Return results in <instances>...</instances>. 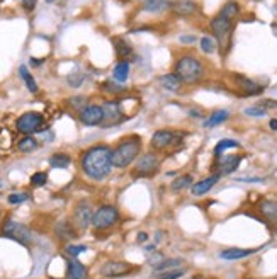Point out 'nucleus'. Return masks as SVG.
I'll return each instance as SVG.
<instances>
[{
    "label": "nucleus",
    "instance_id": "1",
    "mask_svg": "<svg viewBox=\"0 0 277 279\" xmlns=\"http://www.w3.org/2000/svg\"><path fill=\"white\" fill-rule=\"evenodd\" d=\"M112 150L107 145H95L82 157V170L93 181H102L112 170Z\"/></svg>",
    "mask_w": 277,
    "mask_h": 279
},
{
    "label": "nucleus",
    "instance_id": "2",
    "mask_svg": "<svg viewBox=\"0 0 277 279\" xmlns=\"http://www.w3.org/2000/svg\"><path fill=\"white\" fill-rule=\"evenodd\" d=\"M141 138L136 135L128 136L112 150V165L116 168H126L140 157Z\"/></svg>",
    "mask_w": 277,
    "mask_h": 279
},
{
    "label": "nucleus",
    "instance_id": "3",
    "mask_svg": "<svg viewBox=\"0 0 277 279\" xmlns=\"http://www.w3.org/2000/svg\"><path fill=\"white\" fill-rule=\"evenodd\" d=\"M174 74L181 78L184 84H196L203 78L204 75V65L199 58L196 56H182L177 60L174 68Z\"/></svg>",
    "mask_w": 277,
    "mask_h": 279
},
{
    "label": "nucleus",
    "instance_id": "4",
    "mask_svg": "<svg viewBox=\"0 0 277 279\" xmlns=\"http://www.w3.org/2000/svg\"><path fill=\"white\" fill-rule=\"evenodd\" d=\"M160 162L162 160L160 157H158V153H153V151L140 155V157L136 158V164H134L133 175L134 177H151V175L158 170Z\"/></svg>",
    "mask_w": 277,
    "mask_h": 279
},
{
    "label": "nucleus",
    "instance_id": "5",
    "mask_svg": "<svg viewBox=\"0 0 277 279\" xmlns=\"http://www.w3.org/2000/svg\"><path fill=\"white\" fill-rule=\"evenodd\" d=\"M16 128L22 135H33V133L43 131L44 130V118L39 112H24L22 116H19V119L16 121Z\"/></svg>",
    "mask_w": 277,
    "mask_h": 279
},
{
    "label": "nucleus",
    "instance_id": "6",
    "mask_svg": "<svg viewBox=\"0 0 277 279\" xmlns=\"http://www.w3.org/2000/svg\"><path fill=\"white\" fill-rule=\"evenodd\" d=\"M2 233L9 239L16 240V242L22 243V245H31L33 242V232L22 223H17L14 220H7L2 226Z\"/></svg>",
    "mask_w": 277,
    "mask_h": 279
},
{
    "label": "nucleus",
    "instance_id": "7",
    "mask_svg": "<svg viewBox=\"0 0 277 279\" xmlns=\"http://www.w3.org/2000/svg\"><path fill=\"white\" fill-rule=\"evenodd\" d=\"M119 222V211L114 206H100L95 213H93L92 226L97 230H107L111 226H114Z\"/></svg>",
    "mask_w": 277,
    "mask_h": 279
},
{
    "label": "nucleus",
    "instance_id": "8",
    "mask_svg": "<svg viewBox=\"0 0 277 279\" xmlns=\"http://www.w3.org/2000/svg\"><path fill=\"white\" fill-rule=\"evenodd\" d=\"M102 108H104V121H102L104 128H111V126L117 125V123H123L126 119V114H124L123 108H121V101H109Z\"/></svg>",
    "mask_w": 277,
    "mask_h": 279
},
{
    "label": "nucleus",
    "instance_id": "9",
    "mask_svg": "<svg viewBox=\"0 0 277 279\" xmlns=\"http://www.w3.org/2000/svg\"><path fill=\"white\" fill-rule=\"evenodd\" d=\"M78 119L85 126H99L104 121V108L99 104H87L80 112Z\"/></svg>",
    "mask_w": 277,
    "mask_h": 279
},
{
    "label": "nucleus",
    "instance_id": "10",
    "mask_svg": "<svg viewBox=\"0 0 277 279\" xmlns=\"http://www.w3.org/2000/svg\"><path fill=\"white\" fill-rule=\"evenodd\" d=\"M209 27H211V31H213L214 36H216V39L221 43V46H223L224 39L230 36L231 29H233V20L228 19V17H224V16H221V14H218L216 17L211 19Z\"/></svg>",
    "mask_w": 277,
    "mask_h": 279
},
{
    "label": "nucleus",
    "instance_id": "11",
    "mask_svg": "<svg viewBox=\"0 0 277 279\" xmlns=\"http://www.w3.org/2000/svg\"><path fill=\"white\" fill-rule=\"evenodd\" d=\"M133 271V266L124 260H109L100 267V274L104 278H124Z\"/></svg>",
    "mask_w": 277,
    "mask_h": 279
},
{
    "label": "nucleus",
    "instance_id": "12",
    "mask_svg": "<svg viewBox=\"0 0 277 279\" xmlns=\"http://www.w3.org/2000/svg\"><path fill=\"white\" fill-rule=\"evenodd\" d=\"M92 220H93V213H92L91 205L82 201L74 211V225L77 226L78 230H85L92 225Z\"/></svg>",
    "mask_w": 277,
    "mask_h": 279
},
{
    "label": "nucleus",
    "instance_id": "13",
    "mask_svg": "<svg viewBox=\"0 0 277 279\" xmlns=\"http://www.w3.org/2000/svg\"><path fill=\"white\" fill-rule=\"evenodd\" d=\"M218 162L214 164V174L218 175H228L231 172H235L238 167H240V162L243 157L240 155H228V157H216Z\"/></svg>",
    "mask_w": 277,
    "mask_h": 279
},
{
    "label": "nucleus",
    "instance_id": "14",
    "mask_svg": "<svg viewBox=\"0 0 277 279\" xmlns=\"http://www.w3.org/2000/svg\"><path fill=\"white\" fill-rule=\"evenodd\" d=\"M174 141H175V133L172 131V130H158V131H155L153 136H151L150 145L155 151H162L170 147Z\"/></svg>",
    "mask_w": 277,
    "mask_h": 279
},
{
    "label": "nucleus",
    "instance_id": "15",
    "mask_svg": "<svg viewBox=\"0 0 277 279\" xmlns=\"http://www.w3.org/2000/svg\"><path fill=\"white\" fill-rule=\"evenodd\" d=\"M168 9L172 10V14L179 17H189L197 12V3L194 0H174V2H170Z\"/></svg>",
    "mask_w": 277,
    "mask_h": 279
},
{
    "label": "nucleus",
    "instance_id": "16",
    "mask_svg": "<svg viewBox=\"0 0 277 279\" xmlns=\"http://www.w3.org/2000/svg\"><path fill=\"white\" fill-rule=\"evenodd\" d=\"M235 80H237V87L240 89L243 95H259L264 91V87L257 85L254 80L243 77V75H235Z\"/></svg>",
    "mask_w": 277,
    "mask_h": 279
},
{
    "label": "nucleus",
    "instance_id": "17",
    "mask_svg": "<svg viewBox=\"0 0 277 279\" xmlns=\"http://www.w3.org/2000/svg\"><path fill=\"white\" fill-rule=\"evenodd\" d=\"M220 177H221V175L213 174V175H209V177L203 179V181L196 182V184L190 187V192H192V196H203V194H206V192H209L211 189H213L214 186L218 184Z\"/></svg>",
    "mask_w": 277,
    "mask_h": 279
},
{
    "label": "nucleus",
    "instance_id": "18",
    "mask_svg": "<svg viewBox=\"0 0 277 279\" xmlns=\"http://www.w3.org/2000/svg\"><path fill=\"white\" fill-rule=\"evenodd\" d=\"M259 211H260V215L269 223H277V201H274V199H264V201H260Z\"/></svg>",
    "mask_w": 277,
    "mask_h": 279
},
{
    "label": "nucleus",
    "instance_id": "19",
    "mask_svg": "<svg viewBox=\"0 0 277 279\" xmlns=\"http://www.w3.org/2000/svg\"><path fill=\"white\" fill-rule=\"evenodd\" d=\"M55 235L60 240H63V242H67V240L75 239L77 233H75L74 225H72L70 222H67V220H63V222H58L56 225H55Z\"/></svg>",
    "mask_w": 277,
    "mask_h": 279
},
{
    "label": "nucleus",
    "instance_id": "20",
    "mask_svg": "<svg viewBox=\"0 0 277 279\" xmlns=\"http://www.w3.org/2000/svg\"><path fill=\"white\" fill-rule=\"evenodd\" d=\"M158 82H160V85L165 91H170V92H179L182 89V84H184L175 74L162 75V77H158Z\"/></svg>",
    "mask_w": 277,
    "mask_h": 279
},
{
    "label": "nucleus",
    "instance_id": "21",
    "mask_svg": "<svg viewBox=\"0 0 277 279\" xmlns=\"http://www.w3.org/2000/svg\"><path fill=\"white\" fill-rule=\"evenodd\" d=\"M67 276L68 279H87L89 278L87 267L82 262H78L77 259H72L70 262H68Z\"/></svg>",
    "mask_w": 277,
    "mask_h": 279
},
{
    "label": "nucleus",
    "instance_id": "22",
    "mask_svg": "<svg viewBox=\"0 0 277 279\" xmlns=\"http://www.w3.org/2000/svg\"><path fill=\"white\" fill-rule=\"evenodd\" d=\"M255 252H257V249H226L220 254V257L224 260H238L245 259V257L252 256Z\"/></svg>",
    "mask_w": 277,
    "mask_h": 279
},
{
    "label": "nucleus",
    "instance_id": "23",
    "mask_svg": "<svg viewBox=\"0 0 277 279\" xmlns=\"http://www.w3.org/2000/svg\"><path fill=\"white\" fill-rule=\"evenodd\" d=\"M112 43H114V50H116V55L119 58H123L121 61H126V58L131 56V53H133V46H131L128 41H124L123 37H116Z\"/></svg>",
    "mask_w": 277,
    "mask_h": 279
},
{
    "label": "nucleus",
    "instance_id": "24",
    "mask_svg": "<svg viewBox=\"0 0 277 279\" xmlns=\"http://www.w3.org/2000/svg\"><path fill=\"white\" fill-rule=\"evenodd\" d=\"M19 75H20V78H22V82L26 84L27 91H29L31 94H36V92L39 91V87H37V84H36V80H34L33 74L27 70L26 65H20V67H19Z\"/></svg>",
    "mask_w": 277,
    "mask_h": 279
},
{
    "label": "nucleus",
    "instance_id": "25",
    "mask_svg": "<svg viewBox=\"0 0 277 279\" xmlns=\"http://www.w3.org/2000/svg\"><path fill=\"white\" fill-rule=\"evenodd\" d=\"M228 118H230V112H228V111H224V109L216 111V112H213V114L209 116V119H206V121H204V128H214V126L224 123Z\"/></svg>",
    "mask_w": 277,
    "mask_h": 279
},
{
    "label": "nucleus",
    "instance_id": "26",
    "mask_svg": "<svg viewBox=\"0 0 277 279\" xmlns=\"http://www.w3.org/2000/svg\"><path fill=\"white\" fill-rule=\"evenodd\" d=\"M70 164H72L70 155L61 153V151H58V153H53L50 157V165L53 168H67Z\"/></svg>",
    "mask_w": 277,
    "mask_h": 279
},
{
    "label": "nucleus",
    "instance_id": "27",
    "mask_svg": "<svg viewBox=\"0 0 277 279\" xmlns=\"http://www.w3.org/2000/svg\"><path fill=\"white\" fill-rule=\"evenodd\" d=\"M145 10L147 12H162V10L168 9L170 7V0H147L145 2Z\"/></svg>",
    "mask_w": 277,
    "mask_h": 279
},
{
    "label": "nucleus",
    "instance_id": "28",
    "mask_svg": "<svg viewBox=\"0 0 277 279\" xmlns=\"http://www.w3.org/2000/svg\"><path fill=\"white\" fill-rule=\"evenodd\" d=\"M128 75H129V63L128 61H119V63L114 67V80L116 82H126Z\"/></svg>",
    "mask_w": 277,
    "mask_h": 279
},
{
    "label": "nucleus",
    "instance_id": "29",
    "mask_svg": "<svg viewBox=\"0 0 277 279\" xmlns=\"http://www.w3.org/2000/svg\"><path fill=\"white\" fill-rule=\"evenodd\" d=\"M192 175L190 174H185V175H179L177 179H174L172 181V191H184V189H187V187H190L192 186Z\"/></svg>",
    "mask_w": 277,
    "mask_h": 279
},
{
    "label": "nucleus",
    "instance_id": "30",
    "mask_svg": "<svg viewBox=\"0 0 277 279\" xmlns=\"http://www.w3.org/2000/svg\"><path fill=\"white\" fill-rule=\"evenodd\" d=\"M17 148H19L22 153H29V151H33V150H36V148H37V140L33 138L31 135H26L24 138L19 140Z\"/></svg>",
    "mask_w": 277,
    "mask_h": 279
},
{
    "label": "nucleus",
    "instance_id": "31",
    "mask_svg": "<svg viewBox=\"0 0 277 279\" xmlns=\"http://www.w3.org/2000/svg\"><path fill=\"white\" fill-rule=\"evenodd\" d=\"M218 14H221V16L228 17V19L235 20V17H238V14H240V5H238L237 2H228L221 7V10Z\"/></svg>",
    "mask_w": 277,
    "mask_h": 279
},
{
    "label": "nucleus",
    "instance_id": "32",
    "mask_svg": "<svg viewBox=\"0 0 277 279\" xmlns=\"http://www.w3.org/2000/svg\"><path fill=\"white\" fill-rule=\"evenodd\" d=\"M238 147H240V143H238L237 140H230V138L220 140L216 147H214V157H221L224 150H228V148H238Z\"/></svg>",
    "mask_w": 277,
    "mask_h": 279
},
{
    "label": "nucleus",
    "instance_id": "33",
    "mask_svg": "<svg viewBox=\"0 0 277 279\" xmlns=\"http://www.w3.org/2000/svg\"><path fill=\"white\" fill-rule=\"evenodd\" d=\"M184 267H175V269H170V271H162V273H157V279H181L182 276L185 274Z\"/></svg>",
    "mask_w": 277,
    "mask_h": 279
},
{
    "label": "nucleus",
    "instance_id": "34",
    "mask_svg": "<svg viewBox=\"0 0 277 279\" xmlns=\"http://www.w3.org/2000/svg\"><path fill=\"white\" fill-rule=\"evenodd\" d=\"M182 264V259H165L160 266L155 267V274L157 273H162V271H170V269H175Z\"/></svg>",
    "mask_w": 277,
    "mask_h": 279
},
{
    "label": "nucleus",
    "instance_id": "35",
    "mask_svg": "<svg viewBox=\"0 0 277 279\" xmlns=\"http://www.w3.org/2000/svg\"><path fill=\"white\" fill-rule=\"evenodd\" d=\"M201 50H203L206 55L214 53V51H216V41H214L213 37H209V36L201 37Z\"/></svg>",
    "mask_w": 277,
    "mask_h": 279
},
{
    "label": "nucleus",
    "instance_id": "36",
    "mask_svg": "<svg viewBox=\"0 0 277 279\" xmlns=\"http://www.w3.org/2000/svg\"><path fill=\"white\" fill-rule=\"evenodd\" d=\"M48 182V174L46 172H36V174L31 175V186L34 187H41Z\"/></svg>",
    "mask_w": 277,
    "mask_h": 279
},
{
    "label": "nucleus",
    "instance_id": "37",
    "mask_svg": "<svg viewBox=\"0 0 277 279\" xmlns=\"http://www.w3.org/2000/svg\"><path fill=\"white\" fill-rule=\"evenodd\" d=\"M245 114L247 116H252V118H262V116L267 114V109L260 108V106H252V108H247L245 109Z\"/></svg>",
    "mask_w": 277,
    "mask_h": 279
},
{
    "label": "nucleus",
    "instance_id": "38",
    "mask_svg": "<svg viewBox=\"0 0 277 279\" xmlns=\"http://www.w3.org/2000/svg\"><path fill=\"white\" fill-rule=\"evenodd\" d=\"M27 198H29V196H27L26 192H12V194H9L7 201H9L10 205H20V203L27 201Z\"/></svg>",
    "mask_w": 277,
    "mask_h": 279
},
{
    "label": "nucleus",
    "instance_id": "39",
    "mask_svg": "<svg viewBox=\"0 0 277 279\" xmlns=\"http://www.w3.org/2000/svg\"><path fill=\"white\" fill-rule=\"evenodd\" d=\"M85 250H87L85 245H68L67 249H65V252H67L70 257H74V259H77V257L80 256V254H84Z\"/></svg>",
    "mask_w": 277,
    "mask_h": 279
},
{
    "label": "nucleus",
    "instance_id": "40",
    "mask_svg": "<svg viewBox=\"0 0 277 279\" xmlns=\"http://www.w3.org/2000/svg\"><path fill=\"white\" fill-rule=\"evenodd\" d=\"M102 91L111 92V94H119V92L124 91V87H123V85L114 84V82H104V84H102Z\"/></svg>",
    "mask_w": 277,
    "mask_h": 279
},
{
    "label": "nucleus",
    "instance_id": "41",
    "mask_svg": "<svg viewBox=\"0 0 277 279\" xmlns=\"http://www.w3.org/2000/svg\"><path fill=\"white\" fill-rule=\"evenodd\" d=\"M70 104H72V108H75L78 112L82 111V109L87 106V99L85 97H82V95H78V97H72L70 99Z\"/></svg>",
    "mask_w": 277,
    "mask_h": 279
},
{
    "label": "nucleus",
    "instance_id": "42",
    "mask_svg": "<svg viewBox=\"0 0 277 279\" xmlns=\"http://www.w3.org/2000/svg\"><path fill=\"white\" fill-rule=\"evenodd\" d=\"M164 260H165V257H164V254H160V252H153V256L148 257V264H150L151 267L160 266Z\"/></svg>",
    "mask_w": 277,
    "mask_h": 279
},
{
    "label": "nucleus",
    "instance_id": "43",
    "mask_svg": "<svg viewBox=\"0 0 277 279\" xmlns=\"http://www.w3.org/2000/svg\"><path fill=\"white\" fill-rule=\"evenodd\" d=\"M84 78V74H74L68 77V84H70V87H80Z\"/></svg>",
    "mask_w": 277,
    "mask_h": 279
},
{
    "label": "nucleus",
    "instance_id": "44",
    "mask_svg": "<svg viewBox=\"0 0 277 279\" xmlns=\"http://www.w3.org/2000/svg\"><path fill=\"white\" fill-rule=\"evenodd\" d=\"M259 106L264 109H277V101H274V99H262L260 102H259Z\"/></svg>",
    "mask_w": 277,
    "mask_h": 279
},
{
    "label": "nucleus",
    "instance_id": "45",
    "mask_svg": "<svg viewBox=\"0 0 277 279\" xmlns=\"http://www.w3.org/2000/svg\"><path fill=\"white\" fill-rule=\"evenodd\" d=\"M20 3H22L24 10H27V12H33V10L36 9L37 0H20Z\"/></svg>",
    "mask_w": 277,
    "mask_h": 279
},
{
    "label": "nucleus",
    "instance_id": "46",
    "mask_svg": "<svg viewBox=\"0 0 277 279\" xmlns=\"http://www.w3.org/2000/svg\"><path fill=\"white\" fill-rule=\"evenodd\" d=\"M136 240H138V243H143V242H147V240H148V235L141 232V233H138V239Z\"/></svg>",
    "mask_w": 277,
    "mask_h": 279
},
{
    "label": "nucleus",
    "instance_id": "47",
    "mask_svg": "<svg viewBox=\"0 0 277 279\" xmlns=\"http://www.w3.org/2000/svg\"><path fill=\"white\" fill-rule=\"evenodd\" d=\"M181 41H182V43H194V41H196V37H194V36H182Z\"/></svg>",
    "mask_w": 277,
    "mask_h": 279
},
{
    "label": "nucleus",
    "instance_id": "48",
    "mask_svg": "<svg viewBox=\"0 0 277 279\" xmlns=\"http://www.w3.org/2000/svg\"><path fill=\"white\" fill-rule=\"evenodd\" d=\"M269 126H271L272 131H277V119H271V121H269Z\"/></svg>",
    "mask_w": 277,
    "mask_h": 279
},
{
    "label": "nucleus",
    "instance_id": "49",
    "mask_svg": "<svg viewBox=\"0 0 277 279\" xmlns=\"http://www.w3.org/2000/svg\"><path fill=\"white\" fill-rule=\"evenodd\" d=\"M41 61L39 60H34V58H31V65H34V67H36V65H39Z\"/></svg>",
    "mask_w": 277,
    "mask_h": 279
},
{
    "label": "nucleus",
    "instance_id": "50",
    "mask_svg": "<svg viewBox=\"0 0 277 279\" xmlns=\"http://www.w3.org/2000/svg\"><path fill=\"white\" fill-rule=\"evenodd\" d=\"M145 250H147V252H153V250H155V247H153V245H148Z\"/></svg>",
    "mask_w": 277,
    "mask_h": 279
},
{
    "label": "nucleus",
    "instance_id": "51",
    "mask_svg": "<svg viewBox=\"0 0 277 279\" xmlns=\"http://www.w3.org/2000/svg\"><path fill=\"white\" fill-rule=\"evenodd\" d=\"M46 2H48V3H53V2H55V0H46Z\"/></svg>",
    "mask_w": 277,
    "mask_h": 279
},
{
    "label": "nucleus",
    "instance_id": "52",
    "mask_svg": "<svg viewBox=\"0 0 277 279\" xmlns=\"http://www.w3.org/2000/svg\"><path fill=\"white\" fill-rule=\"evenodd\" d=\"M192 279H201V278H192Z\"/></svg>",
    "mask_w": 277,
    "mask_h": 279
},
{
    "label": "nucleus",
    "instance_id": "53",
    "mask_svg": "<svg viewBox=\"0 0 277 279\" xmlns=\"http://www.w3.org/2000/svg\"><path fill=\"white\" fill-rule=\"evenodd\" d=\"M0 187H2V182H0Z\"/></svg>",
    "mask_w": 277,
    "mask_h": 279
}]
</instances>
